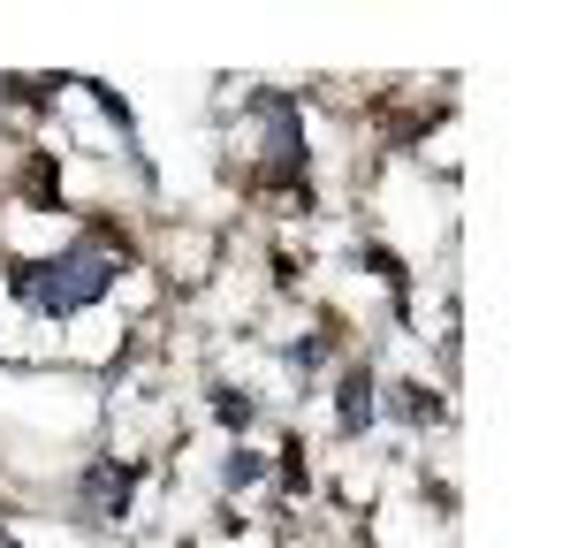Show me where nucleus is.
<instances>
[{
  "label": "nucleus",
  "instance_id": "obj_1",
  "mask_svg": "<svg viewBox=\"0 0 570 548\" xmlns=\"http://www.w3.org/2000/svg\"><path fill=\"white\" fill-rule=\"evenodd\" d=\"M122 267V260H107L99 252V236L91 244H77L61 267H39V274H23V297L39 305V313H77V305H91L99 290H107V274Z\"/></svg>",
  "mask_w": 570,
  "mask_h": 548
}]
</instances>
